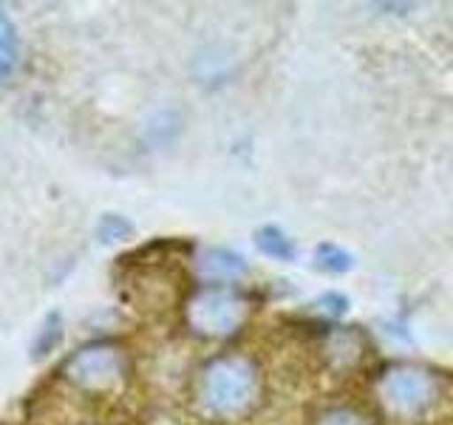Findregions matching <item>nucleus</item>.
Wrapping results in <instances>:
<instances>
[{"instance_id": "7ed1b4c3", "label": "nucleus", "mask_w": 453, "mask_h": 425, "mask_svg": "<svg viewBox=\"0 0 453 425\" xmlns=\"http://www.w3.org/2000/svg\"><path fill=\"white\" fill-rule=\"evenodd\" d=\"M244 315H247L244 298L221 287L202 290L188 306V318L193 323V329L202 335H212V337L235 332L241 321H244Z\"/></svg>"}, {"instance_id": "9d476101", "label": "nucleus", "mask_w": 453, "mask_h": 425, "mask_svg": "<svg viewBox=\"0 0 453 425\" xmlns=\"http://www.w3.org/2000/svg\"><path fill=\"white\" fill-rule=\"evenodd\" d=\"M127 233H131V224L122 216H105L99 221V238L103 241H117V238H125Z\"/></svg>"}, {"instance_id": "f257e3e1", "label": "nucleus", "mask_w": 453, "mask_h": 425, "mask_svg": "<svg viewBox=\"0 0 453 425\" xmlns=\"http://www.w3.org/2000/svg\"><path fill=\"white\" fill-rule=\"evenodd\" d=\"M258 375L244 358H219L198 377V397L212 414L235 417L255 403Z\"/></svg>"}, {"instance_id": "0eeeda50", "label": "nucleus", "mask_w": 453, "mask_h": 425, "mask_svg": "<svg viewBox=\"0 0 453 425\" xmlns=\"http://www.w3.org/2000/svg\"><path fill=\"white\" fill-rule=\"evenodd\" d=\"M315 261L320 269H326V273H346V269L351 267V255L343 252L340 247H334V244H320Z\"/></svg>"}, {"instance_id": "423d86ee", "label": "nucleus", "mask_w": 453, "mask_h": 425, "mask_svg": "<svg viewBox=\"0 0 453 425\" xmlns=\"http://www.w3.org/2000/svg\"><path fill=\"white\" fill-rule=\"evenodd\" d=\"M258 250L264 255L280 259V261H289L292 255H295L292 241L287 238V233H280L278 227H264V230H258Z\"/></svg>"}, {"instance_id": "1a4fd4ad", "label": "nucleus", "mask_w": 453, "mask_h": 425, "mask_svg": "<svg viewBox=\"0 0 453 425\" xmlns=\"http://www.w3.org/2000/svg\"><path fill=\"white\" fill-rule=\"evenodd\" d=\"M315 425H372V422L351 408H332V411H326V414H320Z\"/></svg>"}, {"instance_id": "f03ea898", "label": "nucleus", "mask_w": 453, "mask_h": 425, "mask_svg": "<svg viewBox=\"0 0 453 425\" xmlns=\"http://www.w3.org/2000/svg\"><path fill=\"white\" fill-rule=\"evenodd\" d=\"M377 397L391 414L417 417L436 400V380L419 366H391L377 380Z\"/></svg>"}, {"instance_id": "39448f33", "label": "nucleus", "mask_w": 453, "mask_h": 425, "mask_svg": "<svg viewBox=\"0 0 453 425\" xmlns=\"http://www.w3.org/2000/svg\"><path fill=\"white\" fill-rule=\"evenodd\" d=\"M18 51H20L18 32H14L6 12H0V82L12 77L14 66H18Z\"/></svg>"}, {"instance_id": "6e6552de", "label": "nucleus", "mask_w": 453, "mask_h": 425, "mask_svg": "<svg viewBox=\"0 0 453 425\" xmlns=\"http://www.w3.org/2000/svg\"><path fill=\"white\" fill-rule=\"evenodd\" d=\"M207 269L212 275H238V273H244V264H241L238 255H230L224 250H212L207 255Z\"/></svg>"}, {"instance_id": "20e7f679", "label": "nucleus", "mask_w": 453, "mask_h": 425, "mask_svg": "<svg viewBox=\"0 0 453 425\" xmlns=\"http://www.w3.org/2000/svg\"><path fill=\"white\" fill-rule=\"evenodd\" d=\"M119 368H122L119 354L108 346L82 349L77 358H71V363H68L71 380H77L80 386H88V389L108 386V382L119 377Z\"/></svg>"}]
</instances>
